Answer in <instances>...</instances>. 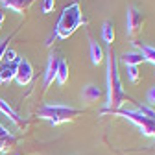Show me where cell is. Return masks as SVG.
<instances>
[{"label": "cell", "instance_id": "6da1fadb", "mask_svg": "<svg viewBox=\"0 0 155 155\" xmlns=\"http://www.w3.org/2000/svg\"><path fill=\"white\" fill-rule=\"evenodd\" d=\"M107 89H109V98H107V109H120V105L127 100V94L122 87L120 74H118V59L113 50L107 54Z\"/></svg>", "mask_w": 155, "mask_h": 155}, {"label": "cell", "instance_id": "7a4b0ae2", "mask_svg": "<svg viewBox=\"0 0 155 155\" xmlns=\"http://www.w3.org/2000/svg\"><path fill=\"white\" fill-rule=\"evenodd\" d=\"M81 24H83L81 6H80V2H74V4H70L63 9L59 21H57V26H55L54 39H68Z\"/></svg>", "mask_w": 155, "mask_h": 155}, {"label": "cell", "instance_id": "3957f363", "mask_svg": "<svg viewBox=\"0 0 155 155\" xmlns=\"http://www.w3.org/2000/svg\"><path fill=\"white\" fill-rule=\"evenodd\" d=\"M39 118L43 120H48L50 124L57 126V124H63V122H68L76 116H80L81 111L76 109V107H70V105H61V104H46L43 105L41 109L37 111Z\"/></svg>", "mask_w": 155, "mask_h": 155}, {"label": "cell", "instance_id": "277c9868", "mask_svg": "<svg viewBox=\"0 0 155 155\" xmlns=\"http://www.w3.org/2000/svg\"><path fill=\"white\" fill-rule=\"evenodd\" d=\"M102 114H118V116H122V118L133 122L140 129L142 135H146V137H155V120L137 113L135 109H114V111L113 109H104Z\"/></svg>", "mask_w": 155, "mask_h": 155}, {"label": "cell", "instance_id": "5b68a950", "mask_svg": "<svg viewBox=\"0 0 155 155\" xmlns=\"http://www.w3.org/2000/svg\"><path fill=\"white\" fill-rule=\"evenodd\" d=\"M144 22H146V17L140 9L133 8V6H129L126 9V31L129 37H137L140 33Z\"/></svg>", "mask_w": 155, "mask_h": 155}, {"label": "cell", "instance_id": "8992f818", "mask_svg": "<svg viewBox=\"0 0 155 155\" xmlns=\"http://www.w3.org/2000/svg\"><path fill=\"white\" fill-rule=\"evenodd\" d=\"M31 80H33V67H31V63L26 59V57H21V59H18V65H17L15 81L21 85V87H24Z\"/></svg>", "mask_w": 155, "mask_h": 155}, {"label": "cell", "instance_id": "52a82bcc", "mask_svg": "<svg viewBox=\"0 0 155 155\" xmlns=\"http://www.w3.org/2000/svg\"><path fill=\"white\" fill-rule=\"evenodd\" d=\"M57 65H59V57L57 55H50L48 59V65H46V70H45V89H48L52 85V81L55 80V74H57Z\"/></svg>", "mask_w": 155, "mask_h": 155}, {"label": "cell", "instance_id": "ba28073f", "mask_svg": "<svg viewBox=\"0 0 155 155\" xmlns=\"http://www.w3.org/2000/svg\"><path fill=\"white\" fill-rule=\"evenodd\" d=\"M4 4V8L17 11V13H24L26 9H30V6L35 2V0H0Z\"/></svg>", "mask_w": 155, "mask_h": 155}, {"label": "cell", "instance_id": "9c48e42d", "mask_svg": "<svg viewBox=\"0 0 155 155\" xmlns=\"http://www.w3.org/2000/svg\"><path fill=\"white\" fill-rule=\"evenodd\" d=\"M17 63H4L2 67H0V85L2 83H8L11 80H15V74H17Z\"/></svg>", "mask_w": 155, "mask_h": 155}, {"label": "cell", "instance_id": "30bf717a", "mask_svg": "<svg viewBox=\"0 0 155 155\" xmlns=\"http://www.w3.org/2000/svg\"><path fill=\"white\" fill-rule=\"evenodd\" d=\"M0 113H2L4 116H6V118H9L13 124H17V126H22V120H21V116H18L17 114V111L6 102V100H2V98H0Z\"/></svg>", "mask_w": 155, "mask_h": 155}, {"label": "cell", "instance_id": "8fae6325", "mask_svg": "<svg viewBox=\"0 0 155 155\" xmlns=\"http://www.w3.org/2000/svg\"><path fill=\"white\" fill-rule=\"evenodd\" d=\"M55 81L59 87H63L68 81V63L59 57V65H57V74H55Z\"/></svg>", "mask_w": 155, "mask_h": 155}, {"label": "cell", "instance_id": "7c38bea8", "mask_svg": "<svg viewBox=\"0 0 155 155\" xmlns=\"http://www.w3.org/2000/svg\"><path fill=\"white\" fill-rule=\"evenodd\" d=\"M81 96H83L85 102H96V100L102 98V89H100L98 85H92V83H91V85H87V87L83 89Z\"/></svg>", "mask_w": 155, "mask_h": 155}, {"label": "cell", "instance_id": "4fadbf2b", "mask_svg": "<svg viewBox=\"0 0 155 155\" xmlns=\"http://www.w3.org/2000/svg\"><path fill=\"white\" fill-rule=\"evenodd\" d=\"M133 45H137V46H139V54L144 57V61L155 65V48H153V46L144 45V43H133Z\"/></svg>", "mask_w": 155, "mask_h": 155}, {"label": "cell", "instance_id": "5bb4252c", "mask_svg": "<svg viewBox=\"0 0 155 155\" xmlns=\"http://www.w3.org/2000/svg\"><path fill=\"white\" fill-rule=\"evenodd\" d=\"M122 61L126 67H139L140 63H144V57L139 52H126L122 55Z\"/></svg>", "mask_w": 155, "mask_h": 155}, {"label": "cell", "instance_id": "9a60e30c", "mask_svg": "<svg viewBox=\"0 0 155 155\" xmlns=\"http://www.w3.org/2000/svg\"><path fill=\"white\" fill-rule=\"evenodd\" d=\"M104 48L100 46V43H96V41H91V61L92 65H100L104 61Z\"/></svg>", "mask_w": 155, "mask_h": 155}, {"label": "cell", "instance_id": "2e32d148", "mask_svg": "<svg viewBox=\"0 0 155 155\" xmlns=\"http://www.w3.org/2000/svg\"><path fill=\"white\" fill-rule=\"evenodd\" d=\"M114 37H116L114 24H113L111 21H105L104 26H102V39H104L107 45H113V43H114Z\"/></svg>", "mask_w": 155, "mask_h": 155}, {"label": "cell", "instance_id": "e0dca14e", "mask_svg": "<svg viewBox=\"0 0 155 155\" xmlns=\"http://www.w3.org/2000/svg\"><path fill=\"white\" fill-rule=\"evenodd\" d=\"M127 68V78L131 83H139L140 80V72H139V67H126Z\"/></svg>", "mask_w": 155, "mask_h": 155}, {"label": "cell", "instance_id": "ac0fdd59", "mask_svg": "<svg viewBox=\"0 0 155 155\" xmlns=\"http://www.w3.org/2000/svg\"><path fill=\"white\" fill-rule=\"evenodd\" d=\"M18 59H21V57L17 55V52H15L13 48H8L6 54H4V59H2V61H4V63H17Z\"/></svg>", "mask_w": 155, "mask_h": 155}, {"label": "cell", "instance_id": "d6986e66", "mask_svg": "<svg viewBox=\"0 0 155 155\" xmlns=\"http://www.w3.org/2000/svg\"><path fill=\"white\" fill-rule=\"evenodd\" d=\"M54 8H55V0H43V8H41L43 15L52 13V11H54Z\"/></svg>", "mask_w": 155, "mask_h": 155}, {"label": "cell", "instance_id": "ffe728a7", "mask_svg": "<svg viewBox=\"0 0 155 155\" xmlns=\"http://www.w3.org/2000/svg\"><path fill=\"white\" fill-rule=\"evenodd\" d=\"M11 37H13V35L4 37L2 41H0V63H2V59H4V54H6V50H8V45H9V41H11Z\"/></svg>", "mask_w": 155, "mask_h": 155}, {"label": "cell", "instance_id": "44dd1931", "mask_svg": "<svg viewBox=\"0 0 155 155\" xmlns=\"http://www.w3.org/2000/svg\"><path fill=\"white\" fill-rule=\"evenodd\" d=\"M146 102H148V105L151 107V105H155V85L148 91V94H146Z\"/></svg>", "mask_w": 155, "mask_h": 155}, {"label": "cell", "instance_id": "7402d4cb", "mask_svg": "<svg viewBox=\"0 0 155 155\" xmlns=\"http://www.w3.org/2000/svg\"><path fill=\"white\" fill-rule=\"evenodd\" d=\"M13 135L8 131V127H4L2 124H0V139H11Z\"/></svg>", "mask_w": 155, "mask_h": 155}, {"label": "cell", "instance_id": "603a6c76", "mask_svg": "<svg viewBox=\"0 0 155 155\" xmlns=\"http://www.w3.org/2000/svg\"><path fill=\"white\" fill-rule=\"evenodd\" d=\"M13 140H15L13 137H11V139H0V153H2V151L8 148V144H9V142H13Z\"/></svg>", "mask_w": 155, "mask_h": 155}, {"label": "cell", "instance_id": "cb8c5ba5", "mask_svg": "<svg viewBox=\"0 0 155 155\" xmlns=\"http://www.w3.org/2000/svg\"><path fill=\"white\" fill-rule=\"evenodd\" d=\"M4 18H6V13L0 9V26H2V22H4Z\"/></svg>", "mask_w": 155, "mask_h": 155}]
</instances>
